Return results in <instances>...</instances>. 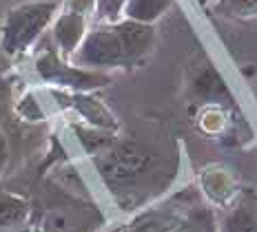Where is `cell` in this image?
Returning a JSON list of instances; mask_svg holds the SVG:
<instances>
[{
  "label": "cell",
  "instance_id": "cell-1",
  "mask_svg": "<svg viewBox=\"0 0 257 232\" xmlns=\"http://www.w3.org/2000/svg\"><path fill=\"white\" fill-rule=\"evenodd\" d=\"M155 45L153 25L133 23L122 18L113 25H95L84 36L82 45L69 62L73 67L100 71L106 69H131L138 67L151 53Z\"/></svg>",
  "mask_w": 257,
  "mask_h": 232
},
{
  "label": "cell",
  "instance_id": "cell-2",
  "mask_svg": "<svg viewBox=\"0 0 257 232\" xmlns=\"http://www.w3.org/2000/svg\"><path fill=\"white\" fill-rule=\"evenodd\" d=\"M60 5L56 0H29L12 7L0 25V51L9 58L23 56L36 45L53 18Z\"/></svg>",
  "mask_w": 257,
  "mask_h": 232
},
{
  "label": "cell",
  "instance_id": "cell-3",
  "mask_svg": "<svg viewBox=\"0 0 257 232\" xmlns=\"http://www.w3.org/2000/svg\"><path fill=\"white\" fill-rule=\"evenodd\" d=\"M93 166L111 192L131 188L153 166V157L136 142H111L93 157Z\"/></svg>",
  "mask_w": 257,
  "mask_h": 232
},
{
  "label": "cell",
  "instance_id": "cell-4",
  "mask_svg": "<svg viewBox=\"0 0 257 232\" xmlns=\"http://www.w3.org/2000/svg\"><path fill=\"white\" fill-rule=\"evenodd\" d=\"M36 73L40 75L42 82L60 86L62 91H71V93H89L111 80V75L106 73L73 67L71 62L60 58L56 49H45L40 53L36 60Z\"/></svg>",
  "mask_w": 257,
  "mask_h": 232
},
{
  "label": "cell",
  "instance_id": "cell-5",
  "mask_svg": "<svg viewBox=\"0 0 257 232\" xmlns=\"http://www.w3.org/2000/svg\"><path fill=\"white\" fill-rule=\"evenodd\" d=\"M53 42H56V51L60 53V58L71 60L73 53L78 51V47L82 45L84 36L89 31V18L82 14H73V12H64L58 14L53 18Z\"/></svg>",
  "mask_w": 257,
  "mask_h": 232
},
{
  "label": "cell",
  "instance_id": "cell-6",
  "mask_svg": "<svg viewBox=\"0 0 257 232\" xmlns=\"http://www.w3.org/2000/svg\"><path fill=\"white\" fill-rule=\"evenodd\" d=\"M58 100H64L69 109H73L87 124L93 128H102V131H113L117 126L115 117L106 109L100 100L91 98L89 93H71V91H53Z\"/></svg>",
  "mask_w": 257,
  "mask_h": 232
},
{
  "label": "cell",
  "instance_id": "cell-7",
  "mask_svg": "<svg viewBox=\"0 0 257 232\" xmlns=\"http://www.w3.org/2000/svg\"><path fill=\"white\" fill-rule=\"evenodd\" d=\"M222 223L217 232H257L255 214V190H239L231 206L224 208Z\"/></svg>",
  "mask_w": 257,
  "mask_h": 232
},
{
  "label": "cell",
  "instance_id": "cell-8",
  "mask_svg": "<svg viewBox=\"0 0 257 232\" xmlns=\"http://www.w3.org/2000/svg\"><path fill=\"white\" fill-rule=\"evenodd\" d=\"M202 190H204V195L211 199L213 203H217V206L226 208L233 203V199L237 197L239 188L235 186L233 177L228 175L224 168H208L204 172V181H202Z\"/></svg>",
  "mask_w": 257,
  "mask_h": 232
},
{
  "label": "cell",
  "instance_id": "cell-9",
  "mask_svg": "<svg viewBox=\"0 0 257 232\" xmlns=\"http://www.w3.org/2000/svg\"><path fill=\"white\" fill-rule=\"evenodd\" d=\"M171 5H173V0H126L122 16L133 23L153 25L155 20L169 12Z\"/></svg>",
  "mask_w": 257,
  "mask_h": 232
},
{
  "label": "cell",
  "instance_id": "cell-10",
  "mask_svg": "<svg viewBox=\"0 0 257 232\" xmlns=\"http://www.w3.org/2000/svg\"><path fill=\"white\" fill-rule=\"evenodd\" d=\"M169 232H217V225H215V219H213L211 208L202 206V203H193L189 212Z\"/></svg>",
  "mask_w": 257,
  "mask_h": 232
},
{
  "label": "cell",
  "instance_id": "cell-11",
  "mask_svg": "<svg viewBox=\"0 0 257 232\" xmlns=\"http://www.w3.org/2000/svg\"><path fill=\"white\" fill-rule=\"evenodd\" d=\"M213 14L237 23H257V0H215Z\"/></svg>",
  "mask_w": 257,
  "mask_h": 232
},
{
  "label": "cell",
  "instance_id": "cell-12",
  "mask_svg": "<svg viewBox=\"0 0 257 232\" xmlns=\"http://www.w3.org/2000/svg\"><path fill=\"white\" fill-rule=\"evenodd\" d=\"M29 214V203L25 197L12 195V192H0V228H14L20 225Z\"/></svg>",
  "mask_w": 257,
  "mask_h": 232
},
{
  "label": "cell",
  "instance_id": "cell-13",
  "mask_svg": "<svg viewBox=\"0 0 257 232\" xmlns=\"http://www.w3.org/2000/svg\"><path fill=\"white\" fill-rule=\"evenodd\" d=\"M126 0H95L93 18L98 25H113L122 20Z\"/></svg>",
  "mask_w": 257,
  "mask_h": 232
},
{
  "label": "cell",
  "instance_id": "cell-14",
  "mask_svg": "<svg viewBox=\"0 0 257 232\" xmlns=\"http://www.w3.org/2000/svg\"><path fill=\"white\" fill-rule=\"evenodd\" d=\"M64 12H73V14H82L91 18L95 9V0H64Z\"/></svg>",
  "mask_w": 257,
  "mask_h": 232
},
{
  "label": "cell",
  "instance_id": "cell-15",
  "mask_svg": "<svg viewBox=\"0 0 257 232\" xmlns=\"http://www.w3.org/2000/svg\"><path fill=\"white\" fill-rule=\"evenodd\" d=\"M7 161H9V142H7V135H5L3 126H0V175L7 168Z\"/></svg>",
  "mask_w": 257,
  "mask_h": 232
},
{
  "label": "cell",
  "instance_id": "cell-16",
  "mask_svg": "<svg viewBox=\"0 0 257 232\" xmlns=\"http://www.w3.org/2000/svg\"><path fill=\"white\" fill-rule=\"evenodd\" d=\"M197 3H200V5H202V7H206V5H208V3H211V0H197Z\"/></svg>",
  "mask_w": 257,
  "mask_h": 232
},
{
  "label": "cell",
  "instance_id": "cell-17",
  "mask_svg": "<svg viewBox=\"0 0 257 232\" xmlns=\"http://www.w3.org/2000/svg\"><path fill=\"white\" fill-rule=\"evenodd\" d=\"M255 214H257V190H255Z\"/></svg>",
  "mask_w": 257,
  "mask_h": 232
},
{
  "label": "cell",
  "instance_id": "cell-18",
  "mask_svg": "<svg viewBox=\"0 0 257 232\" xmlns=\"http://www.w3.org/2000/svg\"><path fill=\"white\" fill-rule=\"evenodd\" d=\"M18 232H31V230H29V228H20Z\"/></svg>",
  "mask_w": 257,
  "mask_h": 232
},
{
  "label": "cell",
  "instance_id": "cell-19",
  "mask_svg": "<svg viewBox=\"0 0 257 232\" xmlns=\"http://www.w3.org/2000/svg\"><path fill=\"white\" fill-rule=\"evenodd\" d=\"M120 230H122V228H117V230H111V232H120Z\"/></svg>",
  "mask_w": 257,
  "mask_h": 232
}]
</instances>
